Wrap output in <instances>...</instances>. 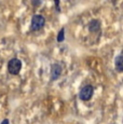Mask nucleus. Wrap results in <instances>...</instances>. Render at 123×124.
Wrapping results in <instances>:
<instances>
[{"label":"nucleus","instance_id":"1","mask_svg":"<svg viewBox=\"0 0 123 124\" xmlns=\"http://www.w3.org/2000/svg\"><path fill=\"white\" fill-rule=\"evenodd\" d=\"M22 69V62L17 58H12L8 64V70L11 75H18Z\"/></svg>","mask_w":123,"mask_h":124},{"label":"nucleus","instance_id":"2","mask_svg":"<svg viewBox=\"0 0 123 124\" xmlns=\"http://www.w3.org/2000/svg\"><path fill=\"white\" fill-rule=\"evenodd\" d=\"M94 94V89L92 85H85V86H83L81 89L79 93V97L81 101H90V99L92 98V96H93Z\"/></svg>","mask_w":123,"mask_h":124},{"label":"nucleus","instance_id":"3","mask_svg":"<svg viewBox=\"0 0 123 124\" xmlns=\"http://www.w3.org/2000/svg\"><path fill=\"white\" fill-rule=\"evenodd\" d=\"M46 24V18L42 15H39V14H36L34 15L31 20V29L37 31V30H40Z\"/></svg>","mask_w":123,"mask_h":124},{"label":"nucleus","instance_id":"4","mask_svg":"<svg viewBox=\"0 0 123 124\" xmlns=\"http://www.w3.org/2000/svg\"><path fill=\"white\" fill-rule=\"evenodd\" d=\"M62 73V66L60 64H53L51 67V78L52 80H56L60 78Z\"/></svg>","mask_w":123,"mask_h":124},{"label":"nucleus","instance_id":"5","mask_svg":"<svg viewBox=\"0 0 123 124\" xmlns=\"http://www.w3.org/2000/svg\"><path fill=\"white\" fill-rule=\"evenodd\" d=\"M115 67L117 71L119 72H123V54H120L115 57Z\"/></svg>","mask_w":123,"mask_h":124},{"label":"nucleus","instance_id":"6","mask_svg":"<svg viewBox=\"0 0 123 124\" xmlns=\"http://www.w3.org/2000/svg\"><path fill=\"white\" fill-rule=\"evenodd\" d=\"M99 28H100V23H99L97 20H93L89 24V29H90V31H92V32L98 31Z\"/></svg>","mask_w":123,"mask_h":124},{"label":"nucleus","instance_id":"7","mask_svg":"<svg viewBox=\"0 0 123 124\" xmlns=\"http://www.w3.org/2000/svg\"><path fill=\"white\" fill-rule=\"evenodd\" d=\"M64 39H65V29H64V28H62L61 31L58 32L57 41H58V42H62V41H64Z\"/></svg>","mask_w":123,"mask_h":124},{"label":"nucleus","instance_id":"8","mask_svg":"<svg viewBox=\"0 0 123 124\" xmlns=\"http://www.w3.org/2000/svg\"><path fill=\"white\" fill-rule=\"evenodd\" d=\"M1 124H9V120H8V119H6V120L2 121V123H1Z\"/></svg>","mask_w":123,"mask_h":124}]
</instances>
